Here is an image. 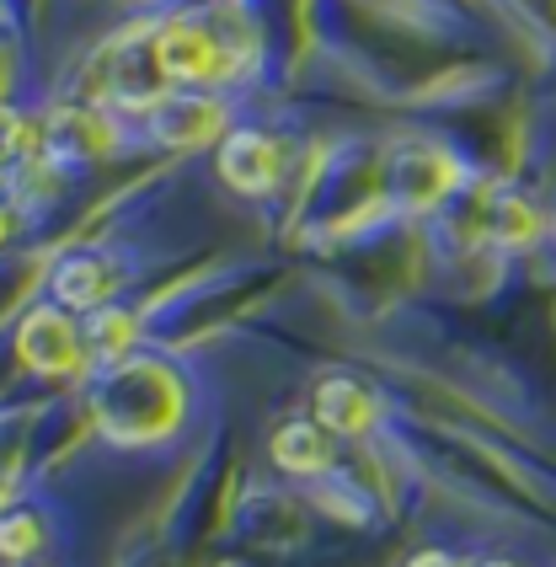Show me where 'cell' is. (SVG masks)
Wrapping results in <instances>:
<instances>
[{
	"mask_svg": "<svg viewBox=\"0 0 556 567\" xmlns=\"http://www.w3.org/2000/svg\"><path fill=\"white\" fill-rule=\"evenodd\" d=\"M151 64L166 75V81L193 86V92L241 75L236 43H225V32L209 28L204 17H172V22H161L151 38Z\"/></svg>",
	"mask_w": 556,
	"mask_h": 567,
	"instance_id": "cell-1",
	"label": "cell"
},
{
	"mask_svg": "<svg viewBox=\"0 0 556 567\" xmlns=\"http://www.w3.org/2000/svg\"><path fill=\"white\" fill-rule=\"evenodd\" d=\"M219 177H225V188L247 193V198H268V193L284 183V145H278L268 128H230L225 140H219Z\"/></svg>",
	"mask_w": 556,
	"mask_h": 567,
	"instance_id": "cell-2",
	"label": "cell"
},
{
	"mask_svg": "<svg viewBox=\"0 0 556 567\" xmlns=\"http://www.w3.org/2000/svg\"><path fill=\"white\" fill-rule=\"evenodd\" d=\"M17 353L28 359V370H38V375H70L86 359V332L75 327V316L64 306H38V311L22 316Z\"/></svg>",
	"mask_w": 556,
	"mask_h": 567,
	"instance_id": "cell-3",
	"label": "cell"
},
{
	"mask_svg": "<svg viewBox=\"0 0 556 567\" xmlns=\"http://www.w3.org/2000/svg\"><path fill=\"white\" fill-rule=\"evenodd\" d=\"M151 134L172 151H193V145H209V140H225L230 134V113L215 92H177L151 102Z\"/></svg>",
	"mask_w": 556,
	"mask_h": 567,
	"instance_id": "cell-4",
	"label": "cell"
},
{
	"mask_svg": "<svg viewBox=\"0 0 556 567\" xmlns=\"http://www.w3.org/2000/svg\"><path fill=\"white\" fill-rule=\"evenodd\" d=\"M310 417L332 434V440H359L374 429V391L359 375H327L310 396Z\"/></svg>",
	"mask_w": 556,
	"mask_h": 567,
	"instance_id": "cell-5",
	"label": "cell"
},
{
	"mask_svg": "<svg viewBox=\"0 0 556 567\" xmlns=\"http://www.w3.org/2000/svg\"><path fill=\"white\" fill-rule=\"evenodd\" d=\"M113 151V118L96 113V107H60L49 124H43V156L54 161H92Z\"/></svg>",
	"mask_w": 556,
	"mask_h": 567,
	"instance_id": "cell-6",
	"label": "cell"
},
{
	"mask_svg": "<svg viewBox=\"0 0 556 567\" xmlns=\"http://www.w3.org/2000/svg\"><path fill=\"white\" fill-rule=\"evenodd\" d=\"M49 289H54V300H60L64 311H102L113 300L119 279H113V262L102 252H70V257H60Z\"/></svg>",
	"mask_w": 556,
	"mask_h": 567,
	"instance_id": "cell-7",
	"label": "cell"
},
{
	"mask_svg": "<svg viewBox=\"0 0 556 567\" xmlns=\"http://www.w3.org/2000/svg\"><path fill=\"white\" fill-rule=\"evenodd\" d=\"M268 455L284 476H321L332 472V434L316 417H289L284 429H274Z\"/></svg>",
	"mask_w": 556,
	"mask_h": 567,
	"instance_id": "cell-8",
	"label": "cell"
},
{
	"mask_svg": "<svg viewBox=\"0 0 556 567\" xmlns=\"http://www.w3.org/2000/svg\"><path fill=\"white\" fill-rule=\"evenodd\" d=\"M455 188H461V161L450 151H406V156H397V193L406 204L429 209Z\"/></svg>",
	"mask_w": 556,
	"mask_h": 567,
	"instance_id": "cell-9",
	"label": "cell"
},
{
	"mask_svg": "<svg viewBox=\"0 0 556 567\" xmlns=\"http://www.w3.org/2000/svg\"><path fill=\"white\" fill-rule=\"evenodd\" d=\"M38 546H43V530H38V519L28 508L0 514V557H32Z\"/></svg>",
	"mask_w": 556,
	"mask_h": 567,
	"instance_id": "cell-10",
	"label": "cell"
},
{
	"mask_svg": "<svg viewBox=\"0 0 556 567\" xmlns=\"http://www.w3.org/2000/svg\"><path fill=\"white\" fill-rule=\"evenodd\" d=\"M529 230H535V215H529L519 198H497L493 204V236L497 241H508V247H519L529 241Z\"/></svg>",
	"mask_w": 556,
	"mask_h": 567,
	"instance_id": "cell-11",
	"label": "cell"
},
{
	"mask_svg": "<svg viewBox=\"0 0 556 567\" xmlns=\"http://www.w3.org/2000/svg\"><path fill=\"white\" fill-rule=\"evenodd\" d=\"M11 230H17V204L0 198V241H11Z\"/></svg>",
	"mask_w": 556,
	"mask_h": 567,
	"instance_id": "cell-12",
	"label": "cell"
},
{
	"mask_svg": "<svg viewBox=\"0 0 556 567\" xmlns=\"http://www.w3.org/2000/svg\"><path fill=\"white\" fill-rule=\"evenodd\" d=\"M406 567H455V563H450L444 551H418V557H412Z\"/></svg>",
	"mask_w": 556,
	"mask_h": 567,
	"instance_id": "cell-13",
	"label": "cell"
},
{
	"mask_svg": "<svg viewBox=\"0 0 556 567\" xmlns=\"http://www.w3.org/2000/svg\"><path fill=\"white\" fill-rule=\"evenodd\" d=\"M487 567H503V563H487Z\"/></svg>",
	"mask_w": 556,
	"mask_h": 567,
	"instance_id": "cell-14",
	"label": "cell"
}]
</instances>
